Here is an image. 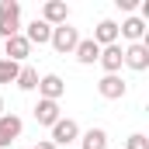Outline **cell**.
Returning a JSON list of instances; mask_svg holds the SVG:
<instances>
[{
	"mask_svg": "<svg viewBox=\"0 0 149 149\" xmlns=\"http://www.w3.org/2000/svg\"><path fill=\"white\" fill-rule=\"evenodd\" d=\"M21 35V3L17 0H0V38Z\"/></svg>",
	"mask_w": 149,
	"mask_h": 149,
	"instance_id": "cell-1",
	"label": "cell"
},
{
	"mask_svg": "<svg viewBox=\"0 0 149 149\" xmlns=\"http://www.w3.org/2000/svg\"><path fill=\"white\" fill-rule=\"evenodd\" d=\"M76 42H80V31L70 28V24H59V28H52V38H49V45L59 52V56H73Z\"/></svg>",
	"mask_w": 149,
	"mask_h": 149,
	"instance_id": "cell-2",
	"label": "cell"
},
{
	"mask_svg": "<svg viewBox=\"0 0 149 149\" xmlns=\"http://www.w3.org/2000/svg\"><path fill=\"white\" fill-rule=\"evenodd\" d=\"M121 63H125L128 70H135V73H146L149 70V45L146 42H135V45L121 49Z\"/></svg>",
	"mask_w": 149,
	"mask_h": 149,
	"instance_id": "cell-3",
	"label": "cell"
},
{
	"mask_svg": "<svg viewBox=\"0 0 149 149\" xmlns=\"http://www.w3.org/2000/svg\"><path fill=\"white\" fill-rule=\"evenodd\" d=\"M76 139H80V125H76L73 118H59V121L52 125V139H49V142L56 149L59 146H73Z\"/></svg>",
	"mask_w": 149,
	"mask_h": 149,
	"instance_id": "cell-4",
	"label": "cell"
},
{
	"mask_svg": "<svg viewBox=\"0 0 149 149\" xmlns=\"http://www.w3.org/2000/svg\"><path fill=\"white\" fill-rule=\"evenodd\" d=\"M63 94H66V83H63V76H59V73L38 76V97H42V101H59Z\"/></svg>",
	"mask_w": 149,
	"mask_h": 149,
	"instance_id": "cell-5",
	"label": "cell"
},
{
	"mask_svg": "<svg viewBox=\"0 0 149 149\" xmlns=\"http://www.w3.org/2000/svg\"><path fill=\"white\" fill-rule=\"evenodd\" d=\"M42 21H45L49 28L66 24V21H70V7H66V0H45V7H42Z\"/></svg>",
	"mask_w": 149,
	"mask_h": 149,
	"instance_id": "cell-6",
	"label": "cell"
},
{
	"mask_svg": "<svg viewBox=\"0 0 149 149\" xmlns=\"http://www.w3.org/2000/svg\"><path fill=\"white\" fill-rule=\"evenodd\" d=\"M21 132H24V121H21L17 114H3V118H0V149H7L10 142H17Z\"/></svg>",
	"mask_w": 149,
	"mask_h": 149,
	"instance_id": "cell-7",
	"label": "cell"
},
{
	"mask_svg": "<svg viewBox=\"0 0 149 149\" xmlns=\"http://www.w3.org/2000/svg\"><path fill=\"white\" fill-rule=\"evenodd\" d=\"M28 56H31V45H28V38H24V35H14V38L3 42V59H10V63L21 66Z\"/></svg>",
	"mask_w": 149,
	"mask_h": 149,
	"instance_id": "cell-8",
	"label": "cell"
},
{
	"mask_svg": "<svg viewBox=\"0 0 149 149\" xmlns=\"http://www.w3.org/2000/svg\"><path fill=\"white\" fill-rule=\"evenodd\" d=\"M125 90H128V83H125L121 76H101V80H97V94H101L104 101H121Z\"/></svg>",
	"mask_w": 149,
	"mask_h": 149,
	"instance_id": "cell-9",
	"label": "cell"
},
{
	"mask_svg": "<svg viewBox=\"0 0 149 149\" xmlns=\"http://www.w3.org/2000/svg\"><path fill=\"white\" fill-rule=\"evenodd\" d=\"M97 63H101V70L104 76H118L121 73V45H108V49H101V56H97Z\"/></svg>",
	"mask_w": 149,
	"mask_h": 149,
	"instance_id": "cell-10",
	"label": "cell"
},
{
	"mask_svg": "<svg viewBox=\"0 0 149 149\" xmlns=\"http://www.w3.org/2000/svg\"><path fill=\"white\" fill-rule=\"evenodd\" d=\"M73 56H76V63H80V66H94V63H97V56H101V45H97L94 38H80V42H76V49H73Z\"/></svg>",
	"mask_w": 149,
	"mask_h": 149,
	"instance_id": "cell-11",
	"label": "cell"
},
{
	"mask_svg": "<svg viewBox=\"0 0 149 149\" xmlns=\"http://www.w3.org/2000/svg\"><path fill=\"white\" fill-rule=\"evenodd\" d=\"M59 118H63V114H59V101H42V97H38V104H35V121L38 125H49V128H52Z\"/></svg>",
	"mask_w": 149,
	"mask_h": 149,
	"instance_id": "cell-12",
	"label": "cell"
},
{
	"mask_svg": "<svg viewBox=\"0 0 149 149\" xmlns=\"http://www.w3.org/2000/svg\"><path fill=\"white\" fill-rule=\"evenodd\" d=\"M94 42H97L101 49H108V45H118V24H114L111 17L97 21V28H94Z\"/></svg>",
	"mask_w": 149,
	"mask_h": 149,
	"instance_id": "cell-13",
	"label": "cell"
},
{
	"mask_svg": "<svg viewBox=\"0 0 149 149\" xmlns=\"http://www.w3.org/2000/svg\"><path fill=\"white\" fill-rule=\"evenodd\" d=\"M118 35L128 38V45H135V42H146V24L139 21V17H125L121 24H118Z\"/></svg>",
	"mask_w": 149,
	"mask_h": 149,
	"instance_id": "cell-14",
	"label": "cell"
},
{
	"mask_svg": "<svg viewBox=\"0 0 149 149\" xmlns=\"http://www.w3.org/2000/svg\"><path fill=\"white\" fill-rule=\"evenodd\" d=\"M21 35L28 38V45H49V38H52V28H49L42 17H35V21L28 24V31H21Z\"/></svg>",
	"mask_w": 149,
	"mask_h": 149,
	"instance_id": "cell-15",
	"label": "cell"
},
{
	"mask_svg": "<svg viewBox=\"0 0 149 149\" xmlns=\"http://www.w3.org/2000/svg\"><path fill=\"white\" fill-rule=\"evenodd\" d=\"M80 149H108V132L104 128H87L80 135Z\"/></svg>",
	"mask_w": 149,
	"mask_h": 149,
	"instance_id": "cell-16",
	"label": "cell"
},
{
	"mask_svg": "<svg viewBox=\"0 0 149 149\" xmlns=\"http://www.w3.org/2000/svg\"><path fill=\"white\" fill-rule=\"evenodd\" d=\"M14 83H17V90H38V70L35 66H21Z\"/></svg>",
	"mask_w": 149,
	"mask_h": 149,
	"instance_id": "cell-17",
	"label": "cell"
},
{
	"mask_svg": "<svg viewBox=\"0 0 149 149\" xmlns=\"http://www.w3.org/2000/svg\"><path fill=\"white\" fill-rule=\"evenodd\" d=\"M17 73H21V66L0 56V83H14V80H17Z\"/></svg>",
	"mask_w": 149,
	"mask_h": 149,
	"instance_id": "cell-18",
	"label": "cell"
},
{
	"mask_svg": "<svg viewBox=\"0 0 149 149\" xmlns=\"http://www.w3.org/2000/svg\"><path fill=\"white\" fill-rule=\"evenodd\" d=\"M125 149H149V139L142 135V132H135V135L125 139Z\"/></svg>",
	"mask_w": 149,
	"mask_h": 149,
	"instance_id": "cell-19",
	"label": "cell"
},
{
	"mask_svg": "<svg viewBox=\"0 0 149 149\" xmlns=\"http://www.w3.org/2000/svg\"><path fill=\"white\" fill-rule=\"evenodd\" d=\"M114 3H118V7H121V10H128V17H132V10H135V7H139V0H114Z\"/></svg>",
	"mask_w": 149,
	"mask_h": 149,
	"instance_id": "cell-20",
	"label": "cell"
},
{
	"mask_svg": "<svg viewBox=\"0 0 149 149\" xmlns=\"http://www.w3.org/2000/svg\"><path fill=\"white\" fill-rule=\"evenodd\" d=\"M35 149H56V146H52L49 139H38V142H35Z\"/></svg>",
	"mask_w": 149,
	"mask_h": 149,
	"instance_id": "cell-21",
	"label": "cell"
},
{
	"mask_svg": "<svg viewBox=\"0 0 149 149\" xmlns=\"http://www.w3.org/2000/svg\"><path fill=\"white\" fill-rule=\"evenodd\" d=\"M3 114H7V111H3V97H0V118H3Z\"/></svg>",
	"mask_w": 149,
	"mask_h": 149,
	"instance_id": "cell-22",
	"label": "cell"
}]
</instances>
